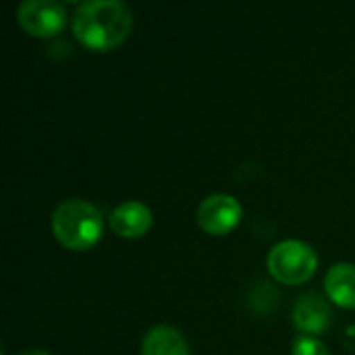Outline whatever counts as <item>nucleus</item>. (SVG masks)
Returning a JSON list of instances; mask_svg holds the SVG:
<instances>
[{
	"mask_svg": "<svg viewBox=\"0 0 355 355\" xmlns=\"http://www.w3.org/2000/svg\"><path fill=\"white\" fill-rule=\"evenodd\" d=\"M152 223H154L152 210L135 200L119 204L110 214V229L123 239L144 237L152 229Z\"/></svg>",
	"mask_w": 355,
	"mask_h": 355,
	"instance_id": "6",
	"label": "nucleus"
},
{
	"mask_svg": "<svg viewBox=\"0 0 355 355\" xmlns=\"http://www.w3.org/2000/svg\"><path fill=\"white\" fill-rule=\"evenodd\" d=\"M324 291L335 306L355 310V264H335L324 277Z\"/></svg>",
	"mask_w": 355,
	"mask_h": 355,
	"instance_id": "8",
	"label": "nucleus"
},
{
	"mask_svg": "<svg viewBox=\"0 0 355 355\" xmlns=\"http://www.w3.org/2000/svg\"><path fill=\"white\" fill-rule=\"evenodd\" d=\"M293 355H329V347L318 339L310 335H300L293 341Z\"/></svg>",
	"mask_w": 355,
	"mask_h": 355,
	"instance_id": "10",
	"label": "nucleus"
},
{
	"mask_svg": "<svg viewBox=\"0 0 355 355\" xmlns=\"http://www.w3.org/2000/svg\"><path fill=\"white\" fill-rule=\"evenodd\" d=\"M104 220L100 210L79 198L64 200L52 214V233L56 241L71 252H87L100 239Z\"/></svg>",
	"mask_w": 355,
	"mask_h": 355,
	"instance_id": "2",
	"label": "nucleus"
},
{
	"mask_svg": "<svg viewBox=\"0 0 355 355\" xmlns=\"http://www.w3.org/2000/svg\"><path fill=\"white\" fill-rule=\"evenodd\" d=\"M17 21L31 37H54L67 25V10L56 0H25L17 8Z\"/></svg>",
	"mask_w": 355,
	"mask_h": 355,
	"instance_id": "4",
	"label": "nucleus"
},
{
	"mask_svg": "<svg viewBox=\"0 0 355 355\" xmlns=\"http://www.w3.org/2000/svg\"><path fill=\"white\" fill-rule=\"evenodd\" d=\"M266 268L277 283L295 287L308 283L318 270V256L306 241L285 239L266 256Z\"/></svg>",
	"mask_w": 355,
	"mask_h": 355,
	"instance_id": "3",
	"label": "nucleus"
},
{
	"mask_svg": "<svg viewBox=\"0 0 355 355\" xmlns=\"http://www.w3.org/2000/svg\"><path fill=\"white\" fill-rule=\"evenodd\" d=\"M333 320L329 302L318 293H306L293 308V324L297 331L310 337H318L329 331Z\"/></svg>",
	"mask_w": 355,
	"mask_h": 355,
	"instance_id": "7",
	"label": "nucleus"
},
{
	"mask_svg": "<svg viewBox=\"0 0 355 355\" xmlns=\"http://www.w3.org/2000/svg\"><path fill=\"white\" fill-rule=\"evenodd\" d=\"M133 31V12L121 0H89L73 15V33L87 50L108 52L127 42Z\"/></svg>",
	"mask_w": 355,
	"mask_h": 355,
	"instance_id": "1",
	"label": "nucleus"
},
{
	"mask_svg": "<svg viewBox=\"0 0 355 355\" xmlns=\"http://www.w3.org/2000/svg\"><path fill=\"white\" fill-rule=\"evenodd\" d=\"M141 355H189L187 339L175 327H154L141 341Z\"/></svg>",
	"mask_w": 355,
	"mask_h": 355,
	"instance_id": "9",
	"label": "nucleus"
},
{
	"mask_svg": "<svg viewBox=\"0 0 355 355\" xmlns=\"http://www.w3.org/2000/svg\"><path fill=\"white\" fill-rule=\"evenodd\" d=\"M21 355H50L48 352H44V349H31V352H25V354Z\"/></svg>",
	"mask_w": 355,
	"mask_h": 355,
	"instance_id": "11",
	"label": "nucleus"
},
{
	"mask_svg": "<svg viewBox=\"0 0 355 355\" xmlns=\"http://www.w3.org/2000/svg\"><path fill=\"white\" fill-rule=\"evenodd\" d=\"M198 225L204 233L223 237L237 229L243 216V208L237 202V198L227 193H214L202 200L198 206Z\"/></svg>",
	"mask_w": 355,
	"mask_h": 355,
	"instance_id": "5",
	"label": "nucleus"
}]
</instances>
